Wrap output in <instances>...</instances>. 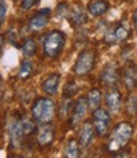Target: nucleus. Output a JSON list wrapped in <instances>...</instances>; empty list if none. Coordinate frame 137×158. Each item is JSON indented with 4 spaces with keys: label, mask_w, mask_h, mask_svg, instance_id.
I'll return each mask as SVG.
<instances>
[{
    "label": "nucleus",
    "mask_w": 137,
    "mask_h": 158,
    "mask_svg": "<svg viewBox=\"0 0 137 158\" xmlns=\"http://www.w3.org/2000/svg\"><path fill=\"white\" fill-rule=\"evenodd\" d=\"M55 113V103L53 99L47 97L38 98L32 107V117L39 124L50 123Z\"/></svg>",
    "instance_id": "obj_1"
},
{
    "label": "nucleus",
    "mask_w": 137,
    "mask_h": 158,
    "mask_svg": "<svg viewBox=\"0 0 137 158\" xmlns=\"http://www.w3.org/2000/svg\"><path fill=\"white\" fill-rule=\"evenodd\" d=\"M133 134V127L128 122H121L118 123L112 131L111 138L108 142V149L111 152H117L126 147L132 138Z\"/></svg>",
    "instance_id": "obj_2"
},
{
    "label": "nucleus",
    "mask_w": 137,
    "mask_h": 158,
    "mask_svg": "<svg viewBox=\"0 0 137 158\" xmlns=\"http://www.w3.org/2000/svg\"><path fill=\"white\" fill-rule=\"evenodd\" d=\"M66 40H67V36L61 30H52L47 33L43 40L44 55L50 59L58 58L66 47Z\"/></svg>",
    "instance_id": "obj_3"
},
{
    "label": "nucleus",
    "mask_w": 137,
    "mask_h": 158,
    "mask_svg": "<svg viewBox=\"0 0 137 158\" xmlns=\"http://www.w3.org/2000/svg\"><path fill=\"white\" fill-rule=\"evenodd\" d=\"M96 64V54L91 49H83L79 55H78L77 60L73 67V72L77 75H86L88 74Z\"/></svg>",
    "instance_id": "obj_4"
},
{
    "label": "nucleus",
    "mask_w": 137,
    "mask_h": 158,
    "mask_svg": "<svg viewBox=\"0 0 137 158\" xmlns=\"http://www.w3.org/2000/svg\"><path fill=\"white\" fill-rule=\"evenodd\" d=\"M93 126L100 137H106L111 127V115L106 109L97 108L93 110Z\"/></svg>",
    "instance_id": "obj_5"
},
{
    "label": "nucleus",
    "mask_w": 137,
    "mask_h": 158,
    "mask_svg": "<svg viewBox=\"0 0 137 158\" xmlns=\"http://www.w3.org/2000/svg\"><path fill=\"white\" fill-rule=\"evenodd\" d=\"M106 104L111 113H118L122 107V95L118 88L109 87V89L106 93Z\"/></svg>",
    "instance_id": "obj_6"
},
{
    "label": "nucleus",
    "mask_w": 137,
    "mask_h": 158,
    "mask_svg": "<svg viewBox=\"0 0 137 158\" xmlns=\"http://www.w3.org/2000/svg\"><path fill=\"white\" fill-rule=\"evenodd\" d=\"M87 109H88V103H87V99L84 98H79L73 109H72V115H71V127H75L78 123H81L83 121V118L86 117V113H87Z\"/></svg>",
    "instance_id": "obj_7"
},
{
    "label": "nucleus",
    "mask_w": 137,
    "mask_h": 158,
    "mask_svg": "<svg viewBox=\"0 0 137 158\" xmlns=\"http://www.w3.org/2000/svg\"><path fill=\"white\" fill-rule=\"evenodd\" d=\"M130 36V33L127 28L122 24H117L112 30L106 33L105 35V42L108 44H116L117 42H123Z\"/></svg>",
    "instance_id": "obj_8"
},
{
    "label": "nucleus",
    "mask_w": 137,
    "mask_h": 158,
    "mask_svg": "<svg viewBox=\"0 0 137 158\" xmlns=\"http://www.w3.org/2000/svg\"><path fill=\"white\" fill-rule=\"evenodd\" d=\"M52 10L50 9H42L39 10L34 16L29 19V28L32 30H42L44 27H47L49 22V16H50Z\"/></svg>",
    "instance_id": "obj_9"
},
{
    "label": "nucleus",
    "mask_w": 137,
    "mask_h": 158,
    "mask_svg": "<svg viewBox=\"0 0 137 158\" xmlns=\"http://www.w3.org/2000/svg\"><path fill=\"white\" fill-rule=\"evenodd\" d=\"M94 133H96V129H94L93 123H91V122H84V123L82 124L81 131H79V146H81L83 149L88 148V147L93 143Z\"/></svg>",
    "instance_id": "obj_10"
},
{
    "label": "nucleus",
    "mask_w": 137,
    "mask_h": 158,
    "mask_svg": "<svg viewBox=\"0 0 137 158\" xmlns=\"http://www.w3.org/2000/svg\"><path fill=\"white\" fill-rule=\"evenodd\" d=\"M61 84V74L59 73H52L49 74L42 83V90L48 95H55L59 89Z\"/></svg>",
    "instance_id": "obj_11"
},
{
    "label": "nucleus",
    "mask_w": 137,
    "mask_h": 158,
    "mask_svg": "<svg viewBox=\"0 0 137 158\" xmlns=\"http://www.w3.org/2000/svg\"><path fill=\"white\" fill-rule=\"evenodd\" d=\"M24 135H25V132H24L23 126H22V119L20 121H11L9 124V137H10V141H11L13 146L18 147L20 144Z\"/></svg>",
    "instance_id": "obj_12"
},
{
    "label": "nucleus",
    "mask_w": 137,
    "mask_h": 158,
    "mask_svg": "<svg viewBox=\"0 0 137 158\" xmlns=\"http://www.w3.org/2000/svg\"><path fill=\"white\" fill-rule=\"evenodd\" d=\"M54 137H55V131H54V127L50 126L49 123L47 124H43V127L39 129L38 132V143L45 147V146H49L53 141H54Z\"/></svg>",
    "instance_id": "obj_13"
},
{
    "label": "nucleus",
    "mask_w": 137,
    "mask_h": 158,
    "mask_svg": "<svg viewBox=\"0 0 137 158\" xmlns=\"http://www.w3.org/2000/svg\"><path fill=\"white\" fill-rule=\"evenodd\" d=\"M101 81L103 82V84H106L107 87H113L116 85L117 81H118V73H117V68L114 64L109 63L107 64L102 73H101Z\"/></svg>",
    "instance_id": "obj_14"
},
{
    "label": "nucleus",
    "mask_w": 137,
    "mask_h": 158,
    "mask_svg": "<svg viewBox=\"0 0 137 158\" xmlns=\"http://www.w3.org/2000/svg\"><path fill=\"white\" fill-rule=\"evenodd\" d=\"M87 9L92 16H102L109 10V3L107 0H93L88 4Z\"/></svg>",
    "instance_id": "obj_15"
},
{
    "label": "nucleus",
    "mask_w": 137,
    "mask_h": 158,
    "mask_svg": "<svg viewBox=\"0 0 137 158\" xmlns=\"http://www.w3.org/2000/svg\"><path fill=\"white\" fill-rule=\"evenodd\" d=\"M69 20L74 27H79V25H83L87 23L88 16L81 5H75L69 13Z\"/></svg>",
    "instance_id": "obj_16"
},
{
    "label": "nucleus",
    "mask_w": 137,
    "mask_h": 158,
    "mask_svg": "<svg viewBox=\"0 0 137 158\" xmlns=\"http://www.w3.org/2000/svg\"><path fill=\"white\" fill-rule=\"evenodd\" d=\"M123 83L128 90L135 89L137 85V69L133 64H130L123 70Z\"/></svg>",
    "instance_id": "obj_17"
},
{
    "label": "nucleus",
    "mask_w": 137,
    "mask_h": 158,
    "mask_svg": "<svg viewBox=\"0 0 137 158\" xmlns=\"http://www.w3.org/2000/svg\"><path fill=\"white\" fill-rule=\"evenodd\" d=\"M101 99H102V94L101 90L98 88H93L88 92V97H87V103H88V108L94 110L97 108H100L101 104Z\"/></svg>",
    "instance_id": "obj_18"
},
{
    "label": "nucleus",
    "mask_w": 137,
    "mask_h": 158,
    "mask_svg": "<svg viewBox=\"0 0 137 158\" xmlns=\"http://www.w3.org/2000/svg\"><path fill=\"white\" fill-rule=\"evenodd\" d=\"M79 147H81L79 143H78L75 139H71V141L67 143L66 148H64V152H63L64 157H67V158L79 157Z\"/></svg>",
    "instance_id": "obj_19"
},
{
    "label": "nucleus",
    "mask_w": 137,
    "mask_h": 158,
    "mask_svg": "<svg viewBox=\"0 0 137 158\" xmlns=\"http://www.w3.org/2000/svg\"><path fill=\"white\" fill-rule=\"evenodd\" d=\"M22 52H23V55L27 56V58H32V56L35 55V53H36V43H35L34 39H27L25 43L22 47Z\"/></svg>",
    "instance_id": "obj_20"
},
{
    "label": "nucleus",
    "mask_w": 137,
    "mask_h": 158,
    "mask_svg": "<svg viewBox=\"0 0 137 158\" xmlns=\"http://www.w3.org/2000/svg\"><path fill=\"white\" fill-rule=\"evenodd\" d=\"M33 69H34L33 63L29 62V60H24V62L22 63V65H20V69H19L18 77L20 78V79H28V78L32 75Z\"/></svg>",
    "instance_id": "obj_21"
},
{
    "label": "nucleus",
    "mask_w": 137,
    "mask_h": 158,
    "mask_svg": "<svg viewBox=\"0 0 137 158\" xmlns=\"http://www.w3.org/2000/svg\"><path fill=\"white\" fill-rule=\"evenodd\" d=\"M126 109L130 115H137V95L130 94L126 102Z\"/></svg>",
    "instance_id": "obj_22"
},
{
    "label": "nucleus",
    "mask_w": 137,
    "mask_h": 158,
    "mask_svg": "<svg viewBox=\"0 0 137 158\" xmlns=\"http://www.w3.org/2000/svg\"><path fill=\"white\" fill-rule=\"evenodd\" d=\"M22 126H23V129L25 132V135L30 134L32 132L35 131V124L29 119V118H23L22 119Z\"/></svg>",
    "instance_id": "obj_23"
},
{
    "label": "nucleus",
    "mask_w": 137,
    "mask_h": 158,
    "mask_svg": "<svg viewBox=\"0 0 137 158\" xmlns=\"http://www.w3.org/2000/svg\"><path fill=\"white\" fill-rule=\"evenodd\" d=\"M77 92V85H75V82H69L64 89V97L66 98H71L74 93Z\"/></svg>",
    "instance_id": "obj_24"
},
{
    "label": "nucleus",
    "mask_w": 137,
    "mask_h": 158,
    "mask_svg": "<svg viewBox=\"0 0 137 158\" xmlns=\"http://www.w3.org/2000/svg\"><path fill=\"white\" fill-rule=\"evenodd\" d=\"M6 13H8V6H6L5 0H0V24L4 22Z\"/></svg>",
    "instance_id": "obj_25"
},
{
    "label": "nucleus",
    "mask_w": 137,
    "mask_h": 158,
    "mask_svg": "<svg viewBox=\"0 0 137 158\" xmlns=\"http://www.w3.org/2000/svg\"><path fill=\"white\" fill-rule=\"evenodd\" d=\"M69 107H71V101H66V102L62 103V106H61V118H64V117L68 115Z\"/></svg>",
    "instance_id": "obj_26"
},
{
    "label": "nucleus",
    "mask_w": 137,
    "mask_h": 158,
    "mask_svg": "<svg viewBox=\"0 0 137 158\" xmlns=\"http://www.w3.org/2000/svg\"><path fill=\"white\" fill-rule=\"evenodd\" d=\"M35 3H36V0H22V8H23L24 10H28V9H30Z\"/></svg>",
    "instance_id": "obj_27"
},
{
    "label": "nucleus",
    "mask_w": 137,
    "mask_h": 158,
    "mask_svg": "<svg viewBox=\"0 0 137 158\" xmlns=\"http://www.w3.org/2000/svg\"><path fill=\"white\" fill-rule=\"evenodd\" d=\"M132 23H133V27H135V29L137 30V9L133 11V14H132Z\"/></svg>",
    "instance_id": "obj_28"
},
{
    "label": "nucleus",
    "mask_w": 137,
    "mask_h": 158,
    "mask_svg": "<svg viewBox=\"0 0 137 158\" xmlns=\"http://www.w3.org/2000/svg\"><path fill=\"white\" fill-rule=\"evenodd\" d=\"M3 45H4V38H3L2 35H0V50L3 49Z\"/></svg>",
    "instance_id": "obj_29"
}]
</instances>
